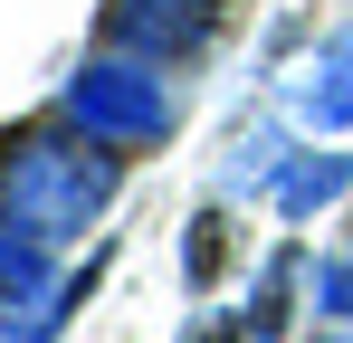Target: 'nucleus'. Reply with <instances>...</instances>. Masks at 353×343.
Here are the masks:
<instances>
[{
  "label": "nucleus",
  "instance_id": "6e6552de",
  "mask_svg": "<svg viewBox=\"0 0 353 343\" xmlns=\"http://www.w3.org/2000/svg\"><path fill=\"white\" fill-rule=\"evenodd\" d=\"M220 267V220H191V277Z\"/></svg>",
  "mask_w": 353,
  "mask_h": 343
},
{
  "label": "nucleus",
  "instance_id": "7ed1b4c3",
  "mask_svg": "<svg viewBox=\"0 0 353 343\" xmlns=\"http://www.w3.org/2000/svg\"><path fill=\"white\" fill-rule=\"evenodd\" d=\"M105 39L143 57H181L210 39V0H105Z\"/></svg>",
  "mask_w": 353,
  "mask_h": 343
},
{
  "label": "nucleus",
  "instance_id": "20e7f679",
  "mask_svg": "<svg viewBox=\"0 0 353 343\" xmlns=\"http://www.w3.org/2000/svg\"><path fill=\"white\" fill-rule=\"evenodd\" d=\"M296 114H305V124H353V29L315 48L305 86H296Z\"/></svg>",
  "mask_w": 353,
  "mask_h": 343
},
{
  "label": "nucleus",
  "instance_id": "423d86ee",
  "mask_svg": "<svg viewBox=\"0 0 353 343\" xmlns=\"http://www.w3.org/2000/svg\"><path fill=\"white\" fill-rule=\"evenodd\" d=\"M39 248H48V238H29V229L10 238V229H0V295H48V277H39Z\"/></svg>",
  "mask_w": 353,
  "mask_h": 343
},
{
  "label": "nucleus",
  "instance_id": "0eeeda50",
  "mask_svg": "<svg viewBox=\"0 0 353 343\" xmlns=\"http://www.w3.org/2000/svg\"><path fill=\"white\" fill-rule=\"evenodd\" d=\"M315 295H325V315H344V324H353V258H334V267L315 277Z\"/></svg>",
  "mask_w": 353,
  "mask_h": 343
},
{
  "label": "nucleus",
  "instance_id": "f257e3e1",
  "mask_svg": "<svg viewBox=\"0 0 353 343\" xmlns=\"http://www.w3.org/2000/svg\"><path fill=\"white\" fill-rule=\"evenodd\" d=\"M105 200H115V153H96V134H86V143L19 134V143L0 153V210H10V229H29V238H48V248L77 238Z\"/></svg>",
  "mask_w": 353,
  "mask_h": 343
},
{
  "label": "nucleus",
  "instance_id": "39448f33",
  "mask_svg": "<svg viewBox=\"0 0 353 343\" xmlns=\"http://www.w3.org/2000/svg\"><path fill=\"white\" fill-rule=\"evenodd\" d=\"M334 191H353V163H344V153H305V163L277 181V210H287V220H305V210H325Z\"/></svg>",
  "mask_w": 353,
  "mask_h": 343
},
{
  "label": "nucleus",
  "instance_id": "f03ea898",
  "mask_svg": "<svg viewBox=\"0 0 353 343\" xmlns=\"http://www.w3.org/2000/svg\"><path fill=\"white\" fill-rule=\"evenodd\" d=\"M67 114L96 143H163L172 134V96L143 67H86V76H67Z\"/></svg>",
  "mask_w": 353,
  "mask_h": 343
}]
</instances>
